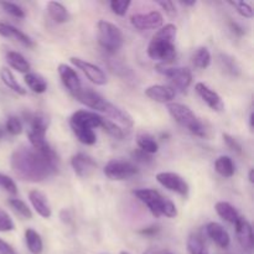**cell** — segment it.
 I'll use <instances>...</instances> for the list:
<instances>
[{
    "mask_svg": "<svg viewBox=\"0 0 254 254\" xmlns=\"http://www.w3.org/2000/svg\"><path fill=\"white\" fill-rule=\"evenodd\" d=\"M195 91L196 93L200 96V98L202 99L212 111L222 112L223 109H225V103H223L220 94L216 91H213L212 88H210L207 84L202 83V82H198L195 86Z\"/></svg>",
    "mask_w": 254,
    "mask_h": 254,
    "instance_id": "cell-14",
    "label": "cell"
},
{
    "mask_svg": "<svg viewBox=\"0 0 254 254\" xmlns=\"http://www.w3.org/2000/svg\"><path fill=\"white\" fill-rule=\"evenodd\" d=\"M101 128H103V130L106 131V133H108L109 135L113 136V138L116 139H122L124 136L123 129H122L119 126H117L114 122L108 121V119L106 118L102 119Z\"/></svg>",
    "mask_w": 254,
    "mask_h": 254,
    "instance_id": "cell-34",
    "label": "cell"
},
{
    "mask_svg": "<svg viewBox=\"0 0 254 254\" xmlns=\"http://www.w3.org/2000/svg\"><path fill=\"white\" fill-rule=\"evenodd\" d=\"M176 32L178 29L175 25L168 24L161 26L149 44V57L154 61H160L164 66L171 64L176 57L175 42H174L176 39Z\"/></svg>",
    "mask_w": 254,
    "mask_h": 254,
    "instance_id": "cell-2",
    "label": "cell"
},
{
    "mask_svg": "<svg viewBox=\"0 0 254 254\" xmlns=\"http://www.w3.org/2000/svg\"><path fill=\"white\" fill-rule=\"evenodd\" d=\"M228 4L232 5L233 7H236L238 14L243 17H247V19H252L253 17V9L250 4L245 1H228Z\"/></svg>",
    "mask_w": 254,
    "mask_h": 254,
    "instance_id": "cell-38",
    "label": "cell"
},
{
    "mask_svg": "<svg viewBox=\"0 0 254 254\" xmlns=\"http://www.w3.org/2000/svg\"><path fill=\"white\" fill-rule=\"evenodd\" d=\"M168 111L170 113V116L181 127L186 128L189 131L195 134V135L206 136V128L201 123L200 119L195 116V113L188 106L171 102V103H168Z\"/></svg>",
    "mask_w": 254,
    "mask_h": 254,
    "instance_id": "cell-4",
    "label": "cell"
},
{
    "mask_svg": "<svg viewBox=\"0 0 254 254\" xmlns=\"http://www.w3.org/2000/svg\"><path fill=\"white\" fill-rule=\"evenodd\" d=\"M69 61H71L74 66L78 67V68L86 74V77L92 82V83L97 84V86H103V84L107 83L106 73H104L103 69H102L101 67L96 66V64H91V62H87L86 60L78 59V57H71Z\"/></svg>",
    "mask_w": 254,
    "mask_h": 254,
    "instance_id": "cell-9",
    "label": "cell"
},
{
    "mask_svg": "<svg viewBox=\"0 0 254 254\" xmlns=\"http://www.w3.org/2000/svg\"><path fill=\"white\" fill-rule=\"evenodd\" d=\"M156 180L168 190L178 193L180 196H188L189 193V184L185 179L181 178L179 174L175 173H159L156 175Z\"/></svg>",
    "mask_w": 254,
    "mask_h": 254,
    "instance_id": "cell-8",
    "label": "cell"
},
{
    "mask_svg": "<svg viewBox=\"0 0 254 254\" xmlns=\"http://www.w3.org/2000/svg\"><path fill=\"white\" fill-rule=\"evenodd\" d=\"M253 174H254V170L253 169H251L250 170V175H248V179H250V183H254V179H253Z\"/></svg>",
    "mask_w": 254,
    "mask_h": 254,
    "instance_id": "cell-51",
    "label": "cell"
},
{
    "mask_svg": "<svg viewBox=\"0 0 254 254\" xmlns=\"http://www.w3.org/2000/svg\"><path fill=\"white\" fill-rule=\"evenodd\" d=\"M133 158L135 159L136 161H140V163H150V161L153 160V159H151V156L149 155V154L144 153V151L140 150V149H139V150H136V151H134Z\"/></svg>",
    "mask_w": 254,
    "mask_h": 254,
    "instance_id": "cell-44",
    "label": "cell"
},
{
    "mask_svg": "<svg viewBox=\"0 0 254 254\" xmlns=\"http://www.w3.org/2000/svg\"><path fill=\"white\" fill-rule=\"evenodd\" d=\"M156 71L163 76L168 77L174 86L180 91H186L192 82V74L189 68L185 67H166L164 64H158Z\"/></svg>",
    "mask_w": 254,
    "mask_h": 254,
    "instance_id": "cell-7",
    "label": "cell"
},
{
    "mask_svg": "<svg viewBox=\"0 0 254 254\" xmlns=\"http://www.w3.org/2000/svg\"><path fill=\"white\" fill-rule=\"evenodd\" d=\"M206 233L208 237L212 240L215 245H217L220 248H227L231 243L230 235L227 231L217 222H210L206 226Z\"/></svg>",
    "mask_w": 254,
    "mask_h": 254,
    "instance_id": "cell-18",
    "label": "cell"
},
{
    "mask_svg": "<svg viewBox=\"0 0 254 254\" xmlns=\"http://www.w3.org/2000/svg\"><path fill=\"white\" fill-rule=\"evenodd\" d=\"M130 4L131 2L129 0H113L109 5H111V9L114 14L119 15V16H124L128 11Z\"/></svg>",
    "mask_w": 254,
    "mask_h": 254,
    "instance_id": "cell-39",
    "label": "cell"
},
{
    "mask_svg": "<svg viewBox=\"0 0 254 254\" xmlns=\"http://www.w3.org/2000/svg\"><path fill=\"white\" fill-rule=\"evenodd\" d=\"M253 121H254V114L251 113V116H250V127H251V130H253Z\"/></svg>",
    "mask_w": 254,
    "mask_h": 254,
    "instance_id": "cell-50",
    "label": "cell"
},
{
    "mask_svg": "<svg viewBox=\"0 0 254 254\" xmlns=\"http://www.w3.org/2000/svg\"><path fill=\"white\" fill-rule=\"evenodd\" d=\"M181 5H184V6H193V5H196V1L195 0H192V1H180Z\"/></svg>",
    "mask_w": 254,
    "mask_h": 254,
    "instance_id": "cell-49",
    "label": "cell"
},
{
    "mask_svg": "<svg viewBox=\"0 0 254 254\" xmlns=\"http://www.w3.org/2000/svg\"><path fill=\"white\" fill-rule=\"evenodd\" d=\"M47 12L50 17L57 24H64L69 20V14L66 7L57 1H49L47 2Z\"/></svg>",
    "mask_w": 254,
    "mask_h": 254,
    "instance_id": "cell-23",
    "label": "cell"
},
{
    "mask_svg": "<svg viewBox=\"0 0 254 254\" xmlns=\"http://www.w3.org/2000/svg\"><path fill=\"white\" fill-rule=\"evenodd\" d=\"M4 134H5V129L2 128L1 126H0V140H1V139L4 138Z\"/></svg>",
    "mask_w": 254,
    "mask_h": 254,
    "instance_id": "cell-52",
    "label": "cell"
},
{
    "mask_svg": "<svg viewBox=\"0 0 254 254\" xmlns=\"http://www.w3.org/2000/svg\"><path fill=\"white\" fill-rule=\"evenodd\" d=\"M143 254H173L171 252H168V251H159V250H148L145 251Z\"/></svg>",
    "mask_w": 254,
    "mask_h": 254,
    "instance_id": "cell-47",
    "label": "cell"
},
{
    "mask_svg": "<svg viewBox=\"0 0 254 254\" xmlns=\"http://www.w3.org/2000/svg\"><path fill=\"white\" fill-rule=\"evenodd\" d=\"M9 205L11 206V208H14L19 215H21L22 217L26 218V220H31L32 218V212L30 211V208L27 207V205L24 201L19 200V198H10Z\"/></svg>",
    "mask_w": 254,
    "mask_h": 254,
    "instance_id": "cell-35",
    "label": "cell"
},
{
    "mask_svg": "<svg viewBox=\"0 0 254 254\" xmlns=\"http://www.w3.org/2000/svg\"><path fill=\"white\" fill-rule=\"evenodd\" d=\"M0 188L4 189L10 195H16L17 193V189L14 180L11 178H9V176L2 175V174H0Z\"/></svg>",
    "mask_w": 254,
    "mask_h": 254,
    "instance_id": "cell-41",
    "label": "cell"
},
{
    "mask_svg": "<svg viewBox=\"0 0 254 254\" xmlns=\"http://www.w3.org/2000/svg\"><path fill=\"white\" fill-rule=\"evenodd\" d=\"M215 210L222 220L227 221V222L232 223V225H235L238 221V218L241 217L238 211L230 202H225V201H220V202L216 203Z\"/></svg>",
    "mask_w": 254,
    "mask_h": 254,
    "instance_id": "cell-22",
    "label": "cell"
},
{
    "mask_svg": "<svg viewBox=\"0 0 254 254\" xmlns=\"http://www.w3.org/2000/svg\"><path fill=\"white\" fill-rule=\"evenodd\" d=\"M159 6H161V9L165 11V14L170 17H175L178 15V11H176L175 2L169 1V0H163V1H156Z\"/></svg>",
    "mask_w": 254,
    "mask_h": 254,
    "instance_id": "cell-43",
    "label": "cell"
},
{
    "mask_svg": "<svg viewBox=\"0 0 254 254\" xmlns=\"http://www.w3.org/2000/svg\"><path fill=\"white\" fill-rule=\"evenodd\" d=\"M29 200L31 202L32 207L35 208L37 213L44 218H50L52 215L51 206L46 196L39 190H31L29 192Z\"/></svg>",
    "mask_w": 254,
    "mask_h": 254,
    "instance_id": "cell-19",
    "label": "cell"
},
{
    "mask_svg": "<svg viewBox=\"0 0 254 254\" xmlns=\"http://www.w3.org/2000/svg\"><path fill=\"white\" fill-rule=\"evenodd\" d=\"M57 69H59L60 78H61L62 83L66 87L67 91H68L73 97L76 96V94L82 89L81 81H79V77L78 74H77V72L66 64H60Z\"/></svg>",
    "mask_w": 254,
    "mask_h": 254,
    "instance_id": "cell-15",
    "label": "cell"
},
{
    "mask_svg": "<svg viewBox=\"0 0 254 254\" xmlns=\"http://www.w3.org/2000/svg\"><path fill=\"white\" fill-rule=\"evenodd\" d=\"M231 26H232L233 31H235V32H237V34H240V35H243V32H245V31H243L242 29H241L240 26H238L237 24H233V22H232V24H231Z\"/></svg>",
    "mask_w": 254,
    "mask_h": 254,
    "instance_id": "cell-48",
    "label": "cell"
},
{
    "mask_svg": "<svg viewBox=\"0 0 254 254\" xmlns=\"http://www.w3.org/2000/svg\"><path fill=\"white\" fill-rule=\"evenodd\" d=\"M2 9L10 14L11 16L17 17V19H24L25 17V11L21 6H19L17 4H14V2H9V1H1L0 2Z\"/></svg>",
    "mask_w": 254,
    "mask_h": 254,
    "instance_id": "cell-37",
    "label": "cell"
},
{
    "mask_svg": "<svg viewBox=\"0 0 254 254\" xmlns=\"http://www.w3.org/2000/svg\"><path fill=\"white\" fill-rule=\"evenodd\" d=\"M11 169L24 181L40 183L57 173L56 154H44L32 146L21 145L11 155Z\"/></svg>",
    "mask_w": 254,
    "mask_h": 254,
    "instance_id": "cell-1",
    "label": "cell"
},
{
    "mask_svg": "<svg viewBox=\"0 0 254 254\" xmlns=\"http://www.w3.org/2000/svg\"><path fill=\"white\" fill-rule=\"evenodd\" d=\"M192 62L197 68H207L211 64V54L206 47H198L192 55Z\"/></svg>",
    "mask_w": 254,
    "mask_h": 254,
    "instance_id": "cell-32",
    "label": "cell"
},
{
    "mask_svg": "<svg viewBox=\"0 0 254 254\" xmlns=\"http://www.w3.org/2000/svg\"><path fill=\"white\" fill-rule=\"evenodd\" d=\"M130 22L138 30H155L163 26L164 19L159 11H150L146 14L133 15Z\"/></svg>",
    "mask_w": 254,
    "mask_h": 254,
    "instance_id": "cell-10",
    "label": "cell"
},
{
    "mask_svg": "<svg viewBox=\"0 0 254 254\" xmlns=\"http://www.w3.org/2000/svg\"><path fill=\"white\" fill-rule=\"evenodd\" d=\"M25 242H26L27 248L32 254H41L44 250L42 240L39 233L32 228H27L25 231Z\"/></svg>",
    "mask_w": 254,
    "mask_h": 254,
    "instance_id": "cell-28",
    "label": "cell"
},
{
    "mask_svg": "<svg viewBox=\"0 0 254 254\" xmlns=\"http://www.w3.org/2000/svg\"><path fill=\"white\" fill-rule=\"evenodd\" d=\"M188 251L190 254H210L202 238L196 235H191L188 238Z\"/></svg>",
    "mask_w": 254,
    "mask_h": 254,
    "instance_id": "cell-33",
    "label": "cell"
},
{
    "mask_svg": "<svg viewBox=\"0 0 254 254\" xmlns=\"http://www.w3.org/2000/svg\"><path fill=\"white\" fill-rule=\"evenodd\" d=\"M235 227L241 247H242L246 252L252 253L254 248V236L252 225L250 223V221L245 217H240L237 222L235 223Z\"/></svg>",
    "mask_w": 254,
    "mask_h": 254,
    "instance_id": "cell-11",
    "label": "cell"
},
{
    "mask_svg": "<svg viewBox=\"0 0 254 254\" xmlns=\"http://www.w3.org/2000/svg\"><path fill=\"white\" fill-rule=\"evenodd\" d=\"M74 98H76L79 103L83 104V106L94 109V111L103 112V113L109 103L106 98H103V97L99 93H97V92L92 91L91 88H82L81 91L74 96Z\"/></svg>",
    "mask_w": 254,
    "mask_h": 254,
    "instance_id": "cell-12",
    "label": "cell"
},
{
    "mask_svg": "<svg viewBox=\"0 0 254 254\" xmlns=\"http://www.w3.org/2000/svg\"><path fill=\"white\" fill-rule=\"evenodd\" d=\"M97 32L99 45L109 54H116L123 46V32L117 25L106 20H99L97 24Z\"/></svg>",
    "mask_w": 254,
    "mask_h": 254,
    "instance_id": "cell-5",
    "label": "cell"
},
{
    "mask_svg": "<svg viewBox=\"0 0 254 254\" xmlns=\"http://www.w3.org/2000/svg\"><path fill=\"white\" fill-rule=\"evenodd\" d=\"M159 231H160V227H159V226L153 225V226H149V227H145V228H143V230H140L139 231V233L143 236H149V237H150V236L158 235Z\"/></svg>",
    "mask_w": 254,
    "mask_h": 254,
    "instance_id": "cell-45",
    "label": "cell"
},
{
    "mask_svg": "<svg viewBox=\"0 0 254 254\" xmlns=\"http://www.w3.org/2000/svg\"><path fill=\"white\" fill-rule=\"evenodd\" d=\"M102 119L103 117L98 116L94 112L88 111H78L76 113L72 114L71 119H69V126L73 127H83V128H98L101 127Z\"/></svg>",
    "mask_w": 254,
    "mask_h": 254,
    "instance_id": "cell-16",
    "label": "cell"
},
{
    "mask_svg": "<svg viewBox=\"0 0 254 254\" xmlns=\"http://www.w3.org/2000/svg\"><path fill=\"white\" fill-rule=\"evenodd\" d=\"M222 138H223V141H225V144L227 145L228 149H231V150L236 151V153H238V154L242 153V145L238 143L237 139H235L232 135H230V134H227V133H223Z\"/></svg>",
    "mask_w": 254,
    "mask_h": 254,
    "instance_id": "cell-42",
    "label": "cell"
},
{
    "mask_svg": "<svg viewBox=\"0 0 254 254\" xmlns=\"http://www.w3.org/2000/svg\"><path fill=\"white\" fill-rule=\"evenodd\" d=\"M121 254H130V253H128V252H124V251H123V252H121Z\"/></svg>",
    "mask_w": 254,
    "mask_h": 254,
    "instance_id": "cell-53",
    "label": "cell"
},
{
    "mask_svg": "<svg viewBox=\"0 0 254 254\" xmlns=\"http://www.w3.org/2000/svg\"><path fill=\"white\" fill-rule=\"evenodd\" d=\"M71 165L76 175L82 179L89 178L97 169V163L93 158L83 153H78L72 156Z\"/></svg>",
    "mask_w": 254,
    "mask_h": 254,
    "instance_id": "cell-13",
    "label": "cell"
},
{
    "mask_svg": "<svg viewBox=\"0 0 254 254\" xmlns=\"http://www.w3.org/2000/svg\"><path fill=\"white\" fill-rule=\"evenodd\" d=\"M0 78H1L2 83L6 87H9L11 91H14L15 93L20 94V96H25L26 94V89L15 79L14 74H12V72L7 67H1L0 68Z\"/></svg>",
    "mask_w": 254,
    "mask_h": 254,
    "instance_id": "cell-25",
    "label": "cell"
},
{
    "mask_svg": "<svg viewBox=\"0 0 254 254\" xmlns=\"http://www.w3.org/2000/svg\"><path fill=\"white\" fill-rule=\"evenodd\" d=\"M0 254H16L11 246L0 238Z\"/></svg>",
    "mask_w": 254,
    "mask_h": 254,
    "instance_id": "cell-46",
    "label": "cell"
},
{
    "mask_svg": "<svg viewBox=\"0 0 254 254\" xmlns=\"http://www.w3.org/2000/svg\"><path fill=\"white\" fill-rule=\"evenodd\" d=\"M72 131H73L74 135L77 136L79 141L82 144H86V145H93L97 141V136L94 134L93 129L89 128H83V127H71Z\"/></svg>",
    "mask_w": 254,
    "mask_h": 254,
    "instance_id": "cell-30",
    "label": "cell"
},
{
    "mask_svg": "<svg viewBox=\"0 0 254 254\" xmlns=\"http://www.w3.org/2000/svg\"><path fill=\"white\" fill-rule=\"evenodd\" d=\"M0 35L2 37H9V39L16 40V41L21 42L26 47H34V41L31 40V37L24 34L21 30L16 29V27L11 26L9 24H5V22H0Z\"/></svg>",
    "mask_w": 254,
    "mask_h": 254,
    "instance_id": "cell-20",
    "label": "cell"
},
{
    "mask_svg": "<svg viewBox=\"0 0 254 254\" xmlns=\"http://www.w3.org/2000/svg\"><path fill=\"white\" fill-rule=\"evenodd\" d=\"M15 230V225L10 216L0 208V232H10Z\"/></svg>",
    "mask_w": 254,
    "mask_h": 254,
    "instance_id": "cell-40",
    "label": "cell"
},
{
    "mask_svg": "<svg viewBox=\"0 0 254 254\" xmlns=\"http://www.w3.org/2000/svg\"><path fill=\"white\" fill-rule=\"evenodd\" d=\"M5 130L11 135H19L22 133V124L17 117L10 116L5 124Z\"/></svg>",
    "mask_w": 254,
    "mask_h": 254,
    "instance_id": "cell-36",
    "label": "cell"
},
{
    "mask_svg": "<svg viewBox=\"0 0 254 254\" xmlns=\"http://www.w3.org/2000/svg\"><path fill=\"white\" fill-rule=\"evenodd\" d=\"M6 61L10 66L21 73H29L31 69V64L21 54L16 51H9L6 54Z\"/></svg>",
    "mask_w": 254,
    "mask_h": 254,
    "instance_id": "cell-24",
    "label": "cell"
},
{
    "mask_svg": "<svg viewBox=\"0 0 254 254\" xmlns=\"http://www.w3.org/2000/svg\"><path fill=\"white\" fill-rule=\"evenodd\" d=\"M25 83L29 86V88L31 89L35 93H44L47 89V82L46 79L42 76H40L39 73H35V72H29V73L25 74L24 78Z\"/></svg>",
    "mask_w": 254,
    "mask_h": 254,
    "instance_id": "cell-26",
    "label": "cell"
},
{
    "mask_svg": "<svg viewBox=\"0 0 254 254\" xmlns=\"http://www.w3.org/2000/svg\"><path fill=\"white\" fill-rule=\"evenodd\" d=\"M134 195L136 198L141 201L146 207L150 210L153 216L160 217V216H166L169 218H174L178 216V210L174 205L173 201L168 200L160 192L151 189H140V190L134 191Z\"/></svg>",
    "mask_w": 254,
    "mask_h": 254,
    "instance_id": "cell-3",
    "label": "cell"
},
{
    "mask_svg": "<svg viewBox=\"0 0 254 254\" xmlns=\"http://www.w3.org/2000/svg\"><path fill=\"white\" fill-rule=\"evenodd\" d=\"M215 169L223 178H232L235 174V164L230 156H220L215 161Z\"/></svg>",
    "mask_w": 254,
    "mask_h": 254,
    "instance_id": "cell-29",
    "label": "cell"
},
{
    "mask_svg": "<svg viewBox=\"0 0 254 254\" xmlns=\"http://www.w3.org/2000/svg\"><path fill=\"white\" fill-rule=\"evenodd\" d=\"M145 96L151 101L159 102V103H171V101L175 98V91L171 87L154 84L145 89Z\"/></svg>",
    "mask_w": 254,
    "mask_h": 254,
    "instance_id": "cell-17",
    "label": "cell"
},
{
    "mask_svg": "<svg viewBox=\"0 0 254 254\" xmlns=\"http://www.w3.org/2000/svg\"><path fill=\"white\" fill-rule=\"evenodd\" d=\"M104 113H106L108 117H111V118H113L114 121L118 122V123L123 124V126L127 127V128H130V127H133L134 122H133V118H131L130 114H129L128 112L124 111V109L117 107L116 104L111 103V102H109L108 106H107Z\"/></svg>",
    "mask_w": 254,
    "mask_h": 254,
    "instance_id": "cell-21",
    "label": "cell"
},
{
    "mask_svg": "<svg viewBox=\"0 0 254 254\" xmlns=\"http://www.w3.org/2000/svg\"><path fill=\"white\" fill-rule=\"evenodd\" d=\"M218 62H220V66L222 67L223 71L227 72L231 76H238L241 72L240 66H238L237 61L233 57L228 56V55L221 54L218 56Z\"/></svg>",
    "mask_w": 254,
    "mask_h": 254,
    "instance_id": "cell-31",
    "label": "cell"
},
{
    "mask_svg": "<svg viewBox=\"0 0 254 254\" xmlns=\"http://www.w3.org/2000/svg\"><path fill=\"white\" fill-rule=\"evenodd\" d=\"M136 144H138V146L140 148V150L149 154V155L158 153L159 150V145L158 143H156L155 139H154L150 134L144 133V131L138 133V135H136Z\"/></svg>",
    "mask_w": 254,
    "mask_h": 254,
    "instance_id": "cell-27",
    "label": "cell"
},
{
    "mask_svg": "<svg viewBox=\"0 0 254 254\" xmlns=\"http://www.w3.org/2000/svg\"><path fill=\"white\" fill-rule=\"evenodd\" d=\"M139 173L136 165L126 160H111L104 168V174L108 179L116 181L128 180Z\"/></svg>",
    "mask_w": 254,
    "mask_h": 254,
    "instance_id": "cell-6",
    "label": "cell"
}]
</instances>
